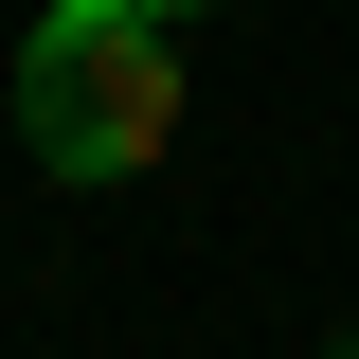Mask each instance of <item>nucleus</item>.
<instances>
[{
	"mask_svg": "<svg viewBox=\"0 0 359 359\" xmlns=\"http://www.w3.org/2000/svg\"><path fill=\"white\" fill-rule=\"evenodd\" d=\"M18 144L54 180H144L180 144V18H72L54 0L18 54Z\"/></svg>",
	"mask_w": 359,
	"mask_h": 359,
	"instance_id": "nucleus-1",
	"label": "nucleus"
},
{
	"mask_svg": "<svg viewBox=\"0 0 359 359\" xmlns=\"http://www.w3.org/2000/svg\"><path fill=\"white\" fill-rule=\"evenodd\" d=\"M72 18H198V0H72Z\"/></svg>",
	"mask_w": 359,
	"mask_h": 359,
	"instance_id": "nucleus-2",
	"label": "nucleus"
},
{
	"mask_svg": "<svg viewBox=\"0 0 359 359\" xmlns=\"http://www.w3.org/2000/svg\"><path fill=\"white\" fill-rule=\"evenodd\" d=\"M323 359H359V341H323Z\"/></svg>",
	"mask_w": 359,
	"mask_h": 359,
	"instance_id": "nucleus-3",
	"label": "nucleus"
}]
</instances>
